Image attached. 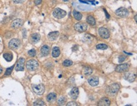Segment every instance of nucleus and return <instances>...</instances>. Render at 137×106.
Here are the masks:
<instances>
[{
  "label": "nucleus",
  "mask_w": 137,
  "mask_h": 106,
  "mask_svg": "<svg viewBox=\"0 0 137 106\" xmlns=\"http://www.w3.org/2000/svg\"><path fill=\"white\" fill-rule=\"evenodd\" d=\"M120 89V86L118 83H113V84L111 85L106 88V93L107 94L109 95H115L116 93H118L119 90Z\"/></svg>",
  "instance_id": "f257e3e1"
},
{
  "label": "nucleus",
  "mask_w": 137,
  "mask_h": 106,
  "mask_svg": "<svg viewBox=\"0 0 137 106\" xmlns=\"http://www.w3.org/2000/svg\"><path fill=\"white\" fill-rule=\"evenodd\" d=\"M26 67H27V69L30 71H34L38 68L39 63L35 59H31V60L28 61L26 63Z\"/></svg>",
  "instance_id": "f03ea898"
},
{
  "label": "nucleus",
  "mask_w": 137,
  "mask_h": 106,
  "mask_svg": "<svg viewBox=\"0 0 137 106\" xmlns=\"http://www.w3.org/2000/svg\"><path fill=\"white\" fill-rule=\"evenodd\" d=\"M53 15L56 19H61L66 16V12L64 10H62V9L57 8L54 9V11H53Z\"/></svg>",
  "instance_id": "7ed1b4c3"
},
{
  "label": "nucleus",
  "mask_w": 137,
  "mask_h": 106,
  "mask_svg": "<svg viewBox=\"0 0 137 106\" xmlns=\"http://www.w3.org/2000/svg\"><path fill=\"white\" fill-rule=\"evenodd\" d=\"M32 87L33 91L38 95H41L45 92V87L43 84L33 85Z\"/></svg>",
  "instance_id": "20e7f679"
},
{
  "label": "nucleus",
  "mask_w": 137,
  "mask_h": 106,
  "mask_svg": "<svg viewBox=\"0 0 137 106\" xmlns=\"http://www.w3.org/2000/svg\"><path fill=\"white\" fill-rule=\"evenodd\" d=\"M74 28L75 30H76V32L81 33V32H85L87 30L88 25L85 23H83V22H79V23H77V24L75 25Z\"/></svg>",
  "instance_id": "39448f33"
},
{
  "label": "nucleus",
  "mask_w": 137,
  "mask_h": 106,
  "mask_svg": "<svg viewBox=\"0 0 137 106\" xmlns=\"http://www.w3.org/2000/svg\"><path fill=\"white\" fill-rule=\"evenodd\" d=\"M21 44L20 40L18 39H13L9 42L8 46L12 50H15L18 49Z\"/></svg>",
  "instance_id": "423d86ee"
},
{
  "label": "nucleus",
  "mask_w": 137,
  "mask_h": 106,
  "mask_svg": "<svg viewBox=\"0 0 137 106\" xmlns=\"http://www.w3.org/2000/svg\"><path fill=\"white\" fill-rule=\"evenodd\" d=\"M99 34L102 39H108L110 37V32L109 30L105 27H100L99 29Z\"/></svg>",
  "instance_id": "0eeeda50"
},
{
  "label": "nucleus",
  "mask_w": 137,
  "mask_h": 106,
  "mask_svg": "<svg viewBox=\"0 0 137 106\" xmlns=\"http://www.w3.org/2000/svg\"><path fill=\"white\" fill-rule=\"evenodd\" d=\"M115 14L119 17H126L129 15V11L125 8L121 7L116 10Z\"/></svg>",
  "instance_id": "6e6552de"
},
{
  "label": "nucleus",
  "mask_w": 137,
  "mask_h": 106,
  "mask_svg": "<svg viewBox=\"0 0 137 106\" xmlns=\"http://www.w3.org/2000/svg\"><path fill=\"white\" fill-rule=\"evenodd\" d=\"M129 68H130V65L128 63H124L117 66L115 70L118 73H125L128 71Z\"/></svg>",
  "instance_id": "1a4fd4ad"
},
{
  "label": "nucleus",
  "mask_w": 137,
  "mask_h": 106,
  "mask_svg": "<svg viewBox=\"0 0 137 106\" xmlns=\"http://www.w3.org/2000/svg\"><path fill=\"white\" fill-rule=\"evenodd\" d=\"M25 60L23 57H21L19 59L15 67V70L17 71H22L24 70V64H25Z\"/></svg>",
  "instance_id": "9d476101"
},
{
  "label": "nucleus",
  "mask_w": 137,
  "mask_h": 106,
  "mask_svg": "<svg viewBox=\"0 0 137 106\" xmlns=\"http://www.w3.org/2000/svg\"><path fill=\"white\" fill-rule=\"evenodd\" d=\"M124 78L126 80H127L129 82H133L135 80L136 75L133 72H127L125 74Z\"/></svg>",
  "instance_id": "9b49d317"
},
{
  "label": "nucleus",
  "mask_w": 137,
  "mask_h": 106,
  "mask_svg": "<svg viewBox=\"0 0 137 106\" xmlns=\"http://www.w3.org/2000/svg\"><path fill=\"white\" fill-rule=\"evenodd\" d=\"M24 24V21L22 19H16L12 22L11 24V27L13 29H17L21 27Z\"/></svg>",
  "instance_id": "f8f14e48"
},
{
  "label": "nucleus",
  "mask_w": 137,
  "mask_h": 106,
  "mask_svg": "<svg viewBox=\"0 0 137 106\" xmlns=\"http://www.w3.org/2000/svg\"><path fill=\"white\" fill-rule=\"evenodd\" d=\"M88 82L90 85H91L92 87H95V86L98 85L99 83V80L98 77L93 76L90 77L88 78Z\"/></svg>",
  "instance_id": "ddd939ff"
},
{
  "label": "nucleus",
  "mask_w": 137,
  "mask_h": 106,
  "mask_svg": "<svg viewBox=\"0 0 137 106\" xmlns=\"http://www.w3.org/2000/svg\"><path fill=\"white\" fill-rule=\"evenodd\" d=\"M40 39H41V35L38 33H34L31 35L30 41L32 44H36L39 42Z\"/></svg>",
  "instance_id": "4468645a"
},
{
  "label": "nucleus",
  "mask_w": 137,
  "mask_h": 106,
  "mask_svg": "<svg viewBox=\"0 0 137 106\" xmlns=\"http://www.w3.org/2000/svg\"><path fill=\"white\" fill-rule=\"evenodd\" d=\"M111 104V100L107 97H103L99 101L98 106H109Z\"/></svg>",
  "instance_id": "2eb2a0df"
},
{
  "label": "nucleus",
  "mask_w": 137,
  "mask_h": 106,
  "mask_svg": "<svg viewBox=\"0 0 137 106\" xmlns=\"http://www.w3.org/2000/svg\"><path fill=\"white\" fill-rule=\"evenodd\" d=\"M78 95H79V90L78 88L76 87H73L69 92L70 97L74 100H76L78 98Z\"/></svg>",
  "instance_id": "dca6fc26"
},
{
  "label": "nucleus",
  "mask_w": 137,
  "mask_h": 106,
  "mask_svg": "<svg viewBox=\"0 0 137 106\" xmlns=\"http://www.w3.org/2000/svg\"><path fill=\"white\" fill-rule=\"evenodd\" d=\"M59 35V32L58 31H54V32H50L48 35V37L49 40L51 41H54L58 39Z\"/></svg>",
  "instance_id": "f3484780"
},
{
  "label": "nucleus",
  "mask_w": 137,
  "mask_h": 106,
  "mask_svg": "<svg viewBox=\"0 0 137 106\" xmlns=\"http://www.w3.org/2000/svg\"><path fill=\"white\" fill-rule=\"evenodd\" d=\"M50 48L48 45H43L41 49V53L43 56H47L49 54Z\"/></svg>",
  "instance_id": "a211bd4d"
},
{
  "label": "nucleus",
  "mask_w": 137,
  "mask_h": 106,
  "mask_svg": "<svg viewBox=\"0 0 137 106\" xmlns=\"http://www.w3.org/2000/svg\"><path fill=\"white\" fill-rule=\"evenodd\" d=\"M87 22L91 26H94L96 24V21H95L94 17L93 16H91V15L87 17Z\"/></svg>",
  "instance_id": "6ab92c4d"
},
{
  "label": "nucleus",
  "mask_w": 137,
  "mask_h": 106,
  "mask_svg": "<svg viewBox=\"0 0 137 106\" xmlns=\"http://www.w3.org/2000/svg\"><path fill=\"white\" fill-rule=\"evenodd\" d=\"M60 50L58 47H53V50H52V56L53 57H57L60 55Z\"/></svg>",
  "instance_id": "aec40b11"
},
{
  "label": "nucleus",
  "mask_w": 137,
  "mask_h": 106,
  "mask_svg": "<svg viewBox=\"0 0 137 106\" xmlns=\"http://www.w3.org/2000/svg\"><path fill=\"white\" fill-rule=\"evenodd\" d=\"M56 94L54 93H50L48 96H47V100L49 102H53V101L56 100Z\"/></svg>",
  "instance_id": "412c9836"
},
{
  "label": "nucleus",
  "mask_w": 137,
  "mask_h": 106,
  "mask_svg": "<svg viewBox=\"0 0 137 106\" xmlns=\"http://www.w3.org/2000/svg\"><path fill=\"white\" fill-rule=\"evenodd\" d=\"M73 17L76 20H81V19H82V15H81L80 12H77L76 10H73Z\"/></svg>",
  "instance_id": "4be33fe9"
},
{
  "label": "nucleus",
  "mask_w": 137,
  "mask_h": 106,
  "mask_svg": "<svg viewBox=\"0 0 137 106\" xmlns=\"http://www.w3.org/2000/svg\"><path fill=\"white\" fill-rule=\"evenodd\" d=\"M3 57L6 61L10 62V61H12L13 59V54L10 52H6L3 54Z\"/></svg>",
  "instance_id": "5701e85b"
},
{
  "label": "nucleus",
  "mask_w": 137,
  "mask_h": 106,
  "mask_svg": "<svg viewBox=\"0 0 137 106\" xmlns=\"http://www.w3.org/2000/svg\"><path fill=\"white\" fill-rule=\"evenodd\" d=\"M57 102H58V104L59 105V106H64L66 102V97H64V96H61V97H60L58 99Z\"/></svg>",
  "instance_id": "b1692460"
},
{
  "label": "nucleus",
  "mask_w": 137,
  "mask_h": 106,
  "mask_svg": "<svg viewBox=\"0 0 137 106\" xmlns=\"http://www.w3.org/2000/svg\"><path fill=\"white\" fill-rule=\"evenodd\" d=\"M83 73L86 76L90 75L92 73V69L89 67H85L83 69Z\"/></svg>",
  "instance_id": "393cba45"
},
{
  "label": "nucleus",
  "mask_w": 137,
  "mask_h": 106,
  "mask_svg": "<svg viewBox=\"0 0 137 106\" xmlns=\"http://www.w3.org/2000/svg\"><path fill=\"white\" fill-rule=\"evenodd\" d=\"M96 48L97 49H100V50H106L108 48V46L106 44H100L96 45Z\"/></svg>",
  "instance_id": "a878e982"
},
{
  "label": "nucleus",
  "mask_w": 137,
  "mask_h": 106,
  "mask_svg": "<svg viewBox=\"0 0 137 106\" xmlns=\"http://www.w3.org/2000/svg\"><path fill=\"white\" fill-rule=\"evenodd\" d=\"M34 106H45V103L43 100H37L36 102H34Z\"/></svg>",
  "instance_id": "bb28decb"
},
{
  "label": "nucleus",
  "mask_w": 137,
  "mask_h": 106,
  "mask_svg": "<svg viewBox=\"0 0 137 106\" xmlns=\"http://www.w3.org/2000/svg\"><path fill=\"white\" fill-rule=\"evenodd\" d=\"M73 64V62H72V61L69 60V59H66L63 62V65L64 66H66V67H68V66H70L72 65Z\"/></svg>",
  "instance_id": "cd10ccee"
},
{
  "label": "nucleus",
  "mask_w": 137,
  "mask_h": 106,
  "mask_svg": "<svg viewBox=\"0 0 137 106\" xmlns=\"http://www.w3.org/2000/svg\"><path fill=\"white\" fill-rule=\"evenodd\" d=\"M28 54L31 57H34L36 55V50L34 49H32L28 51Z\"/></svg>",
  "instance_id": "c85d7f7f"
},
{
  "label": "nucleus",
  "mask_w": 137,
  "mask_h": 106,
  "mask_svg": "<svg viewBox=\"0 0 137 106\" xmlns=\"http://www.w3.org/2000/svg\"><path fill=\"white\" fill-rule=\"evenodd\" d=\"M13 68H14V66H11V67L8 68L6 70V72H5V75H11L12 71H13Z\"/></svg>",
  "instance_id": "c756f323"
},
{
  "label": "nucleus",
  "mask_w": 137,
  "mask_h": 106,
  "mask_svg": "<svg viewBox=\"0 0 137 106\" xmlns=\"http://www.w3.org/2000/svg\"><path fill=\"white\" fill-rule=\"evenodd\" d=\"M126 57L125 56H119V62H123L124 61L126 60Z\"/></svg>",
  "instance_id": "7c9ffc66"
},
{
  "label": "nucleus",
  "mask_w": 137,
  "mask_h": 106,
  "mask_svg": "<svg viewBox=\"0 0 137 106\" xmlns=\"http://www.w3.org/2000/svg\"><path fill=\"white\" fill-rule=\"evenodd\" d=\"M67 106H76L77 104H76V102H68L67 104H66Z\"/></svg>",
  "instance_id": "2f4dec72"
},
{
  "label": "nucleus",
  "mask_w": 137,
  "mask_h": 106,
  "mask_svg": "<svg viewBox=\"0 0 137 106\" xmlns=\"http://www.w3.org/2000/svg\"><path fill=\"white\" fill-rule=\"evenodd\" d=\"M42 0H34V3L36 5H39L42 3Z\"/></svg>",
  "instance_id": "473e14b6"
},
{
  "label": "nucleus",
  "mask_w": 137,
  "mask_h": 106,
  "mask_svg": "<svg viewBox=\"0 0 137 106\" xmlns=\"http://www.w3.org/2000/svg\"><path fill=\"white\" fill-rule=\"evenodd\" d=\"M15 3H22L24 1V0H13Z\"/></svg>",
  "instance_id": "72a5a7b5"
},
{
  "label": "nucleus",
  "mask_w": 137,
  "mask_h": 106,
  "mask_svg": "<svg viewBox=\"0 0 137 106\" xmlns=\"http://www.w3.org/2000/svg\"><path fill=\"white\" fill-rule=\"evenodd\" d=\"M78 49V47L77 45H75L73 47V50H77Z\"/></svg>",
  "instance_id": "f704fd0d"
},
{
  "label": "nucleus",
  "mask_w": 137,
  "mask_h": 106,
  "mask_svg": "<svg viewBox=\"0 0 137 106\" xmlns=\"http://www.w3.org/2000/svg\"><path fill=\"white\" fill-rule=\"evenodd\" d=\"M2 71H3V69H2V68L1 67H0V74L1 73Z\"/></svg>",
  "instance_id": "c9c22d12"
},
{
  "label": "nucleus",
  "mask_w": 137,
  "mask_h": 106,
  "mask_svg": "<svg viewBox=\"0 0 137 106\" xmlns=\"http://www.w3.org/2000/svg\"><path fill=\"white\" fill-rule=\"evenodd\" d=\"M135 22H137V15H135Z\"/></svg>",
  "instance_id": "e433bc0d"
},
{
  "label": "nucleus",
  "mask_w": 137,
  "mask_h": 106,
  "mask_svg": "<svg viewBox=\"0 0 137 106\" xmlns=\"http://www.w3.org/2000/svg\"><path fill=\"white\" fill-rule=\"evenodd\" d=\"M63 1H64V2H66V1H68V0H63Z\"/></svg>",
  "instance_id": "4c0bfd02"
}]
</instances>
